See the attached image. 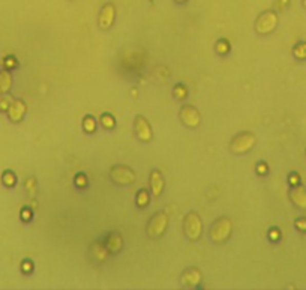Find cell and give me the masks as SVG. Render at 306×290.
I'll use <instances>...</instances> for the list:
<instances>
[{
    "label": "cell",
    "instance_id": "5bb4252c",
    "mask_svg": "<svg viewBox=\"0 0 306 290\" xmlns=\"http://www.w3.org/2000/svg\"><path fill=\"white\" fill-rule=\"evenodd\" d=\"M290 200L299 209H306V188L300 187V185L291 187V190H290Z\"/></svg>",
    "mask_w": 306,
    "mask_h": 290
},
{
    "label": "cell",
    "instance_id": "d4e9b609",
    "mask_svg": "<svg viewBox=\"0 0 306 290\" xmlns=\"http://www.w3.org/2000/svg\"><path fill=\"white\" fill-rule=\"evenodd\" d=\"M173 95H174L176 99H185V98L188 97V87H186L185 84L179 83V84H176V86H174V89H173Z\"/></svg>",
    "mask_w": 306,
    "mask_h": 290
},
{
    "label": "cell",
    "instance_id": "3957f363",
    "mask_svg": "<svg viewBox=\"0 0 306 290\" xmlns=\"http://www.w3.org/2000/svg\"><path fill=\"white\" fill-rule=\"evenodd\" d=\"M183 233L186 236L188 241L191 242H197L201 234H203V221H201V216L197 212H188L185 215V220H183Z\"/></svg>",
    "mask_w": 306,
    "mask_h": 290
},
{
    "label": "cell",
    "instance_id": "d6a6232c",
    "mask_svg": "<svg viewBox=\"0 0 306 290\" xmlns=\"http://www.w3.org/2000/svg\"><path fill=\"white\" fill-rule=\"evenodd\" d=\"M294 226H296L297 230L306 232V218H299V220H296V221H294Z\"/></svg>",
    "mask_w": 306,
    "mask_h": 290
},
{
    "label": "cell",
    "instance_id": "4316f807",
    "mask_svg": "<svg viewBox=\"0 0 306 290\" xmlns=\"http://www.w3.org/2000/svg\"><path fill=\"white\" fill-rule=\"evenodd\" d=\"M12 101L14 99L9 97L8 94H2V97H0V113H6Z\"/></svg>",
    "mask_w": 306,
    "mask_h": 290
},
{
    "label": "cell",
    "instance_id": "ba28073f",
    "mask_svg": "<svg viewBox=\"0 0 306 290\" xmlns=\"http://www.w3.org/2000/svg\"><path fill=\"white\" fill-rule=\"evenodd\" d=\"M116 15H117V11H116L114 3L108 2L105 5H102L101 11H99V15H98V26L101 30H108L113 27L116 21Z\"/></svg>",
    "mask_w": 306,
    "mask_h": 290
},
{
    "label": "cell",
    "instance_id": "44dd1931",
    "mask_svg": "<svg viewBox=\"0 0 306 290\" xmlns=\"http://www.w3.org/2000/svg\"><path fill=\"white\" fill-rule=\"evenodd\" d=\"M96 126H98L96 119L92 115H86V116L83 117V130H84V133L93 134L96 131Z\"/></svg>",
    "mask_w": 306,
    "mask_h": 290
},
{
    "label": "cell",
    "instance_id": "277c9868",
    "mask_svg": "<svg viewBox=\"0 0 306 290\" xmlns=\"http://www.w3.org/2000/svg\"><path fill=\"white\" fill-rule=\"evenodd\" d=\"M279 23V17L276 11H264L255 20V32L261 37L270 35L276 30Z\"/></svg>",
    "mask_w": 306,
    "mask_h": 290
},
{
    "label": "cell",
    "instance_id": "6da1fadb",
    "mask_svg": "<svg viewBox=\"0 0 306 290\" xmlns=\"http://www.w3.org/2000/svg\"><path fill=\"white\" fill-rule=\"evenodd\" d=\"M233 233V223L228 216H219L212 223L211 239L215 244H224Z\"/></svg>",
    "mask_w": 306,
    "mask_h": 290
},
{
    "label": "cell",
    "instance_id": "8992f818",
    "mask_svg": "<svg viewBox=\"0 0 306 290\" xmlns=\"http://www.w3.org/2000/svg\"><path fill=\"white\" fill-rule=\"evenodd\" d=\"M135 172L128 167V166H122V164H117L113 166L110 169V179L113 180V184L117 187H128V185H132L135 182Z\"/></svg>",
    "mask_w": 306,
    "mask_h": 290
},
{
    "label": "cell",
    "instance_id": "9c48e42d",
    "mask_svg": "<svg viewBox=\"0 0 306 290\" xmlns=\"http://www.w3.org/2000/svg\"><path fill=\"white\" fill-rule=\"evenodd\" d=\"M134 133L137 138L143 143H150L153 138V131L149 120L143 115H137L134 119Z\"/></svg>",
    "mask_w": 306,
    "mask_h": 290
},
{
    "label": "cell",
    "instance_id": "d590c367",
    "mask_svg": "<svg viewBox=\"0 0 306 290\" xmlns=\"http://www.w3.org/2000/svg\"><path fill=\"white\" fill-rule=\"evenodd\" d=\"M302 3H303V6L306 8V0H302Z\"/></svg>",
    "mask_w": 306,
    "mask_h": 290
},
{
    "label": "cell",
    "instance_id": "e575fe53",
    "mask_svg": "<svg viewBox=\"0 0 306 290\" xmlns=\"http://www.w3.org/2000/svg\"><path fill=\"white\" fill-rule=\"evenodd\" d=\"M174 2H176L177 5H183V3H186L188 0H174Z\"/></svg>",
    "mask_w": 306,
    "mask_h": 290
},
{
    "label": "cell",
    "instance_id": "ac0fdd59",
    "mask_svg": "<svg viewBox=\"0 0 306 290\" xmlns=\"http://www.w3.org/2000/svg\"><path fill=\"white\" fill-rule=\"evenodd\" d=\"M215 51L219 55V56H227L231 51V45H230V41L225 38H219L215 44Z\"/></svg>",
    "mask_w": 306,
    "mask_h": 290
},
{
    "label": "cell",
    "instance_id": "9a60e30c",
    "mask_svg": "<svg viewBox=\"0 0 306 290\" xmlns=\"http://www.w3.org/2000/svg\"><path fill=\"white\" fill-rule=\"evenodd\" d=\"M90 252H92V257H93L96 263H104L108 259V256H110V252H108L107 247L104 245L102 241H95L90 245Z\"/></svg>",
    "mask_w": 306,
    "mask_h": 290
},
{
    "label": "cell",
    "instance_id": "52a82bcc",
    "mask_svg": "<svg viewBox=\"0 0 306 290\" xmlns=\"http://www.w3.org/2000/svg\"><path fill=\"white\" fill-rule=\"evenodd\" d=\"M179 117H180V122L191 130H195L201 125V115H200L198 108H195L194 105H189V104L182 105V108L179 112Z\"/></svg>",
    "mask_w": 306,
    "mask_h": 290
},
{
    "label": "cell",
    "instance_id": "2e32d148",
    "mask_svg": "<svg viewBox=\"0 0 306 290\" xmlns=\"http://www.w3.org/2000/svg\"><path fill=\"white\" fill-rule=\"evenodd\" d=\"M12 89V74L9 69H0V94H8Z\"/></svg>",
    "mask_w": 306,
    "mask_h": 290
},
{
    "label": "cell",
    "instance_id": "30bf717a",
    "mask_svg": "<svg viewBox=\"0 0 306 290\" xmlns=\"http://www.w3.org/2000/svg\"><path fill=\"white\" fill-rule=\"evenodd\" d=\"M201 281H203V274L198 268H194V266L185 269L180 277L182 286L188 287V289H198L201 286Z\"/></svg>",
    "mask_w": 306,
    "mask_h": 290
},
{
    "label": "cell",
    "instance_id": "8fae6325",
    "mask_svg": "<svg viewBox=\"0 0 306 290\" xmlns=\"http://www.w3.org/2000/svg\"><path fill=\"white\" fill-rule=\"evenodd\" d=\"M26 113H27V105L23 99H14L6 112V115L9 117V120L12 123H18L21 122L24 117H26Z\"/></svg>",
    "mask_w": 306,
    "mask_h": 290
},
{
    "label": "cell",
    "instance_id": "ffe728a7",
    "mask_svg": "<svg viewBox=\"0 0 306 290\" xmlns=\"http://www.w3.org/2000/svg\"><path fill=\"white\" fill-rule=\"evenodd\" d=\"M2 184L6 188H14L17 185V174L14 173L12 170H5L2 173Z\"/></svg>",
    "mask_w": 306,
    "mask_h": 290
},
{
    "label": "cell",
    "instance_id": "7402d4cb",
    "mask_svg": "<svg viewBox=\"0 0 306 290\" xmlns=\"http://www.w3.org/2000/svg\"><path fill=\"white\" fill-rule=\"evenodd\" d=\"M2 66H3L5 69L14 71V69H17V68L20 66L18 59L15 58V56H12V55H9V56H5V58H3V60H2Z\"/></svg>",
    "mask_w": 306,
    "mask_h": 290
},
{
    "label": "cell",
    "instance_id": "cb8c5ba5",
    "mask_svg": "<svg viewBox=\"0 0 306 290\" xmlns=\"http://www.w3.org/2000/svg\"><path fill=\"white\" fill-rule=\"evenodd\" d=\"M293 55H294V58L299 59V60H305L306 59L305 41H302V42H299V44H296V45H294V48H293Z\"/></svg>",
    "mask_w": 306,
    "mask_h": 290
},
{
    "label": "cell",
    "instance_id": "5b68a950",
    "mask_svg": "<svg viewBox=\"0 0 306 290\" xmlns=\"http://www.w3.org/2000/svg\"><path fill=\"white\" fill-rule=\"evenodd\" d=\"M167 227H168V213L165 211H158L147 221L146 233L150 239H158L167 232Z\"/></svg>",
    "mask_w": 306,
    "mask_h": 290
},
{
    "label": "cell",
    "instance_id": "4dcf8cb0",
    "mask_svg": "<svg viewBox=\"0 0 306 290\" xmlns=\"http://www.w3.org/2000/svg\"><path fill=\"white\" fill-rule=\"evenodd\" d=\"M267 236L272 242H278V241L281 239V232H279V229H278V227H272V229L269 230Z\"/></svg>",
    "mask_w": 306,
    "mask_h": 290
},
{
    "label": "cell",
    "instance_id": "7c38bea8",
    "mask_svg": "<svg viewBox=\"0 0 306 290\" xmlns=\"http://www.w3.org/2000/svg\"><path fill=\"white\" fill-rule=\"evenodd\" d=\"M102 242L107 247V250H108L110 254H119L123 250V238L119 232L107 233Z\"/></svg>",
    "mask_w": 306,
    "mask_h": 290
},
{
    "label": "cell",
    "instance_id": "8d00e7d4",
    "mask_svg": "<svg viewBox=\"0 0 306 290\" xmlns=\"http://www.w3.org/2000/svg\"><path fill=\"white\" fill-rule=\"evenodd\" d=\"M0 95H2V94H0Z\"/></svg>",
    "mask_w": 306,
    "mask_h": 290
},
{
    "label": "cell",
    "instance_id": "484cf974",
    "mask_svg": "<svg viewBox=\"0 0 306 290\" xmlns=\"http://www.w3.org/2000/svg\"><path fill=\"white\" fill-rule=\"evenodd\" d=\"M24 187H26V191H27V194L30 195V197H33L35 194H36V179L35 177H27L26 179V182H24Z\"/></svg>",
    "mask_w": 306,
    "mask_h": 290
},
{
    "label": "cell",
    "instance_id": "4fadbf2b",
    "mask_svg": "<svg viewBox=\"0 0 306 290\" xmlns=\"http://www.w3.org/2000/svg\"><path fill=\"white\" fill-rule=\"evenodd\" d=\"M149 180H150V194H152V197L158 198V197L162 194L164 188H165V179H164V174L161 173V170L153 169L152 172H150V177H149Z\"/></svg>",
    "mask_w": 306,
    "mask_h": 290
},
{
    "label": "cell",
    "instance_id": "f1b7e54d",
    "mask_svg": "<svg viewBox=\"0 0 306 290\" xmlns=\"http://www.w3.org/2000/svg\"><path fill=\"white\" fill-rule=\"evenodd\" d=\"M33 269H35V265L30 259H24L21 262V272L23 274H30V272H33Z\"/></svg>",
    "mask_w": 306,
    "mask_h": 290
},
{
    "label": "cell",
    "instance_id": "d6986e66",
    "mask_svg": "<svg viewBox=\"0 0 306 290\" xmlns=\"http://www.w3.org/2000/svg\"><path fill=\"white\" fill-rule=\"evenodd\" d=\"M99 123H101V126H102L104 130L111 131V130H114L116 128V117L113 116L111 113H102V115L99 116Z\"/></svg>",
    "mask_w": 306,
    "mask_h": 290
},
{
    "label": "cell",
    "instance_id": "603a6c76",
    "mask_svg": "<svg viewBox=\"0 0 306 290\" xmlns=\"http://www.w3.org/2000/svg\"><path fill=\"white\" fill-rule=\"evenodd\" d=\"M74 184H75V187L78 190H86L87 185H89V179H87L86 173L78 172V173L75 174V177H74Z\"/></svg>",
    "mask_w": 306,
    "mask_h": 290
},
{
    "label": "cell",
    "instance_id": "836d02e7",
    "mask_svg": "<svg viewBox=\"0 0 306 290\" xmlns=\"http://www.w3.org/2000/svg\"><path fill=\"white\" fill-rule=\"evenodd\" d=\"M288 3H290V0H278V6H279V9H284V8H287Z\"/></svg>",
    "mask_w": 306,
    "mask_h": 290
},
{
    "label": "cell",
    "instance_id": "83f0119b",
    "mask_svg": "<svg viewBox=\"0 0 306 290\" xmlns=\"http://www.w3.org/2000/svg\"><path fill=\"white\" fill-rule=\"evenodd\" d=\"M255 172L258 176H267L269 174V164L266 161H258L255 166Z\"/></svg>",
    "mask_w": 306,
    "mask_h": 290
},
{
    "label": "cell",
    "instance_id": "f546056e",
    "mask_svg": "<svg viewBox=\"0 0 306 290\" xmlns=\"http://www.w3.org/2000/svg\"><path fill=\"white\" fill-rule=\"evenodd\" d=\"M20 216H21V221L24 223H30L33 220V211L30 208H23L21 212H20Z\"/></svg>",
    "mask_w": 306,
    "mask_h": 290
},
{
    "label": "cell",
    "instance_id": "1f68e13d",
    "mask_svg": "<svg viewBox=\"0 0 306 290\" xmlns=\"http://www.w3.org/2000/svg\"><path fill=\"white\" fill-rule=\"evenodd\" d=\"M288 182H290V185H291V187L299 185V184H300V176H299V173L293 172V173L288 174Z\"/></svg>",
    "mask_w": 306,
    "mask_h": 290
},
{
    "label": "cell",
    "instance_id": "7a4b0ae2",
    "mask_svg": "<svg viewBox=\"0 0 306 290\" xmlns=\"http://www.w3.org/2000/svg\"><path fill=\"white\" fill-rule=\"evenodd\" d=\"M255 143H257L255 134L251 131H243L233 137L230 143V151L234 155H245L255 148Z\"/></svg>",
    "mask_w": 306,
    "mask_h": 290
},
{
    "label": "cell",
    "instance_id": "e0dca14e",
    "mask_svg": "<svg viewBox=\"0 0 306 290\" xmlns=\"http://www.w3.org/2000/svg\"><path fill=\"white\" fill-rule=\"evenodd\" d=\"M150 195L152 194L149 193L147 190H144V188H141V190H138L137 191V195H135V203H137V206L138 208H147L149 206V203H150Z\"/></svg>",
    "mask_w": 306,
    "mask_h": 290
}]
</instances>
